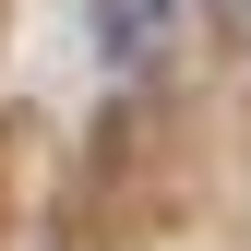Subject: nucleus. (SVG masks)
Here are the masks:
<instances>
[{"mask_svg":"<svg viewBox=\"0 0 251 251\" xmlns=\"http://www.w3.org/2000/svg\"><path fill=\"white\" fill-rule=\"evenodd\" d=\"M168 12H179V0H96V36H108V60H144L155 36H168Z\"/></svg>","mask_w":251,"mask_h":251,"instance_id":"nucleus-1","label":"nucleus"}]
</instances>
